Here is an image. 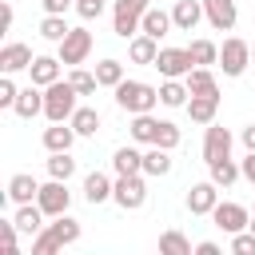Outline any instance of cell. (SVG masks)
I'll return each instance as SVG.
<instances>
[{"mask_svg": "<svg viewBox=\"0 0 255 255\" xmlns=\"http://www.w3.org/2000/svg\"><path fill=\"white\" fill-rule=\"evenodd\" d=\"M68 32H72V28H68V20H64V16H48V12H44V20H40V36H44V40L60 44Z\"/></svg>", "mask_w": 255, "mask_h": 255, "instance_id": "e575fe53", "label": "cell"}, {"mask_svg": "<svg viewBox=\"0 0 255 255\" xmlns=\"http://www.w3.org/2000/svg\"><path fill=\"white\" fill-rule=\"evenodd\" d=\"M112 191H116V183H112L104 171H88V175H84V199H88L92 207L108 203V199H112Z\"/></svg>", "mask_w": 255, "mask_h": 255, "instance_id": "5bb4252c", "label": "cell"}, {"mask_svg": "<svg viewBox=\"0 0 255 255\" xmlns=\"http://www.w3.org/2000/svg\"><path fill=\"white\" fill-rule=\"evenodd\" d=\"M215 203H219V183L203 179V183H191L187 187V211L191 215H211Z\"/></svg>", "mask_w": 255, "mask_h": 255, "instance_id": "30bf717a", "label": "cell"}, {"mask_svg": "<svg viewBox=\"0 0 255 255\" xmlns=\"http://www.w3.org/2000/svg\"><path fill=\"white\" fill-rule=\"evenodd\" d=\"M207 171H211V183H219V187H231L235 179H243V171H239V163H235L231 155L211 159V163H207Z\"/></svg>", "mask_w": 255, "mask_h": 255, "instance_id": "83f0119b", "label": "cell"}, {"mask_svg": "<svg viewBox=\"0 0 255 255\" xmlns=\"http://www.w3.org/2000/svg\"><path fill=\"white\" fill-rule=\"evenodd\" d=\"M60 56H36L32 60V68H28V76H32V84H40V88H48V84H56L60 80Z\"/></svg>", "mask_w": 255, "mask_h": 255, "instance_id": "ac0fdd59", "label": "cell"}, {"mask_svg": "<svg viewBox=\"0 0 255 255\" xmlns=\"http://www.w3.org/2000/svg\"><path fill=\"white\" fill-rule=\"evenodd\" d=\"M203 16L215 32H231L239 12H235V0H203Z\"/></svg>", "mask_w": 255, "mask_h": 255, "instance_id": "8fae6325", "label": "cell"}, {"mask_svg": "<svg viewBox=\"0 0 255 255\" xmlns=\"http://www.w3.org/2000/svg\"><path fill=\"white\" fill-rule=\"evenodd\" d=\"M171 20H175L179 32H195V24L203 20V0H175Z\"/></svg>", "mask_w": 255, "mask_h": 255, "instance_id": "9a60e30c", "label": "cell"}, {"mask_svg": "<svg viewBox=\"0 0 255 255\" xmlns=\"http://www.w3.org/2000/svg\"><path fill=\"white\" fill-rule=\"evenodd\" d=\"M239 139H243V147H247V151H255V124H247V128L239 131Z\"/></svg>", "mask_w": 255, "mask_h": 255, "instance_id": "bcb514c9", "label": "cell"}, {"mask_svg": "<svg viewBox=\"0 0 255 255\" xmlns=\"http://www.w3.org/2000/svg\"><path fill=\"white\" fill-rule=\"evenodd\" d=\"M12 219H16V227H20L24 235H40V231L48 227V223H44V207H40L36 199H32V203H20V211H16Z\"/></svg>", "mask_w": 255, "mask_h": 255, "instance_id": "44dd1931", "label": "cell"}, {"mask_svg": "<svg viewBox=\"0 0 255 255\" xmlns=\"http://www.w3.org/2000/svg\"><path fill=\"white\" fill-rule=\"evenodd\" d=\"M247 64H251V44L239 40V36H227L223 48H219V68H223V76H243Z\"/></svg>", "mask_w": 255, "mask_h": 255, "instance_id": "5b68a950", "label": "cell"}, {"mask_svg": "<svg viewBox=\"0 0 255 255\" xmlns=\"http://www.w3.org/2000/svg\"><path fill=\"white\" fill-rule=\"evenodd\" d=\"M48 175H52V179H72V175H76L72 151H48Z\"/></svg>", "mask_w": 255, "mask_h": 255, "instance_id": "1f68e13d", "label": "cell"}, {"mask_svg": "<svg viewBox=\"0 0 255 255\" xmlns=\"http://www.w3.org/2000/svg\"><path fill=\"white\" fill-rule=\"evenodd\" d=\"M32 60H36V56H32V48H28V44H16V40H12V44H4V48H0V72H8V76H12V72L32 68Z\"/></svg>", "mask_w": 255, "mask_h": 255, "instance_id": "4fadbf2b", "label": "cell"}, {"mask_svg": "<svg viewBox=\"0 0 255 255\" xmlns=\"http://www.w3.org/2000/svg\"><path fill=\"white\" fill-rule=\"evenodd\" d=\"M223 155H231V131L211 120L207 131H203V159L211 163V159H223Z\"/></svg>", "mask_w": 255, "mask_h": 255, "instance_id": "7c38bea8", "label": "cell"}, {"mask_svg": "<svg viewBox=\"0 0 255 255\" xmlns=\"http://www.w3.org/2000/svg\"><path fill=\"white\" fill-rule=\"evenodd\" d=\"M231 255H255V231H235L231 235Z\"/></svg>", "mask_w": 255, "mask_h": 255, "instance_id": "f35d334b", "label": "cell"}, {"mask_svg": "<svg viewBox=\"0 0 255 255\" xmlns=\"http://www.w3.org/2000/svg\"><path fill=\"white\" fill-rule=\"evenodd\" d=\"M247 227H251V231H255V215H251V223H247Z\"/></svg>", "mask_w": 255, "mask_h": 255, "instance_id": "7dc6e473", "label": "cell"}, {"mask_svg": "<svg viewBox=\"0 0 255 255\" xmlns=\"http://www.w3.org/2000/svg\"><path fill=\"white\" fill-rule=\"evenodd\" d=\"M112 199H116L124 211H139V207L147 203L143 171H135V175H116V191H112Z\"/></svg>", "mask_w": 255, "mask_h": 255, "instance_id": "277c9868", "label": "cell"}, {"mask_svg": "<svg viewBox=\"0 0 255 255\" xmlns=\"http://www.w3.org/2000/svg\"><path fill=\"white\" fill-rule=\"evenodd\" d=\"M76 100H80V92L72 88V80H56V84H48V88H44V116H48V124L72 120V112L80 108Z\"/></svg>", "mask_w": 255, "mask_h": 255, "instance_id": "7a4b0ae2", "label": "cell"}, {"mask_svg": "<svg viewBox=\"0 0 255 255\" xmlns=\"http://www.w3.org/2000/svg\"><path fill=\"white\" fill-rule=\"evenodd\" d=\"M211 223L219 227V231H227V235H235V231H247V223H251V211L243 207V203H215V211H211Z\"/></svg>", "mask_w": 255, "mask_h": 255, "instance_id": "9c48e42d", "label": "cell"}, {"mask_svg": "<svg viewBox=\"0 0 255 255\" xmlns=\"http://www.w3.org/2000/svg\"><path fill=\"white\" fill-rule=\"evenodd\" d=\"M179 139H183V135H179V128H175L171 120H159V131H155V143H159V147H167V151H175V147H179Z\"/></svg>", "mask_w": 255, "mask_h": 255, "instance_id": "74e56055", "label": "cell"}, {"mask_svg": "<svg viewBox=\"0 0 255 255\" xmlns=\"http://www.w3.org/2000/svg\"><path fill=\"white\" fill-rule=\"evenodd\" d=\"M20 120H32V116H40L44 112V92H40V84H32V88H20V96H16V108H12Z\"/></svg>", "mask_w": 255, "mask_h": 255, "instance_id": "7402d4cb", "label": "cell"}, {"mask_svg": "<svg viewBox=\"0 0 255 255\" xmlns=\"http://www.w3.org/2000/svg\"><path fill=\"white\" fill-rule=\"evenodd\" d=\"M72 143H76V128H72L68 120L44 128V147H48V151H72Z\"/></svg>", "mask_w": 255, "mask_h": 255, "instance_id": "d6986e66", "label": "cell"}, {"mask_svg": "<svg viewBox=\"0 0 255 255\" xmlns=\"http://www.w3.org/2000/svg\"><path fill=\"white\" fill-rule=\"evenodd\" d=\"M36 195H40V183H36L28 171H16V175L8 179V199H12V203H32Z\"/></svg>", "mask_w": 255, "mask_h": 255, "instance_id": "603a6c76", "label": "cell"}, {"mask_svg": "<svg viewBox=\"0 0 255 255\" xmlns=\"http://www.w3.org/2000/svg\"><path fill=\"white\" fill-rule=\"evenodd\" d=\"M151 68H159L163 80H183V76L195 68V60H191L187 48H159V56H155Z\"/></svg>", "mask_w": 255, "mask_h": 255, "instance_id": "52a82bcc", "label": "cell"}, {"mask_svg": "<svg viewBox=\"0 0 255 255\" xmlns=\"http://www.w3.org/2000/svg\"><path fill=\"white\" fill-rule=\"evenodd\" d=\"M112 92H116V104H120L124 112H131V116L151 112V108L159 104V88H151V84H143V80H120Z\"/></svg>", "mask_w": 255, "mask_h": 255, "instance_id": "6da1fadb", "label": "cell"}, {"mask_svg": "<svg viewBox=\"0 0 255 255\" xmlns=\"http://www.w3.org/2000/svg\"><path fill=\"white\" fill-rule=\"evenodd\" d=\"M147 8H151L147 0H116V8H112V32L120 40L139 36V24H143V12Z\"/></svg>", "mask_w": 255, "mask_h": 255, "instance_id": "3957f363", "label": "cell"}, {"mask_svg": "<svg viewBox=\"0 0 255 255\" xmlns=\"http://www.w3.org/2000/svg\"><path fill=\"white\" fill-rule=\"evenodd\" d=\"M44 231L56 239V247H72V243L80 239V219H72V215L64 211V215H56V219H52Z\"/></svg>", "mask_w": 255, "mask_h": 255, "instance_id": "2e32d148", "label": "cell"}, {"mask_svg": "<svg viewBox=\"0 0 255 255\" xmlns=\"http://www.w3.org/2000/svg\"><path fill=\"white\" fill-rule=\"evenodd\" d=\"M171 167H175V163H171V151L159 147V143H147V151H143V175L159 179V175H167Z\"/></svg>", "mask_w": 255, "mask_h": 255, "instance_id": "ffe728a7", "label": "cell"}, {"mask_svg": "<svg viewBox=\"0 0 255 255\" xmlns=\"http://www.w3.org/2000/svg\"><path fill=\"white\" fill-rule=\"evenodd\" d=\"M16 96H20V88L12 84L8 72H0V108H16Z\"/></svg>", "mask_w": 255, "mask_h": 255, "instance_id": "ab89813d", "label": "cell"}, {"mask_svg": "<svg viewBox=\"0 0 255 255\" xmlns=\"http://www.w3.org/2000/svg\"><path fill=\"white\" fill-rule=\"evenodd\" d=\"M36 203L44 207V215H48V219L64 215V211L72 207V191H68V179H48V183H40V195H36Z\"/></svg>", "mask_w": 255, "mask_h": 255, "instance_id": "8992f818", "label": "cell"}, {"mask_svg": "<svg viewBox=\"0 0 255 255\" xmlns=\"http://www.w3.org/2000/svg\"><path fill=\"white\" fill-rule=\"evenodd\" d=\"M215 112H219V92H215V96H191V100H187V116H191L195 124H203V128L215 120Z\"/></svg>", "mask_w": 255, "mask_h": 255, "instance_id": "d4e9b609", "label": "cell"}, {"mask_svg": "<svg viewBox=\"0 0 255 255\" xmlns=\"http://www.w3.org/2000/svg\"><path fill=\"white\" fill-rule=\"evenodd\" d=\"M128 56H131V64H155V56H159V40L147 36V32H139V36L128 40Z\"/></svg>", "mask_w": 255, "mask_h": 255, "instance_id": "e0dca14e", "label": "cell"}, {"mask_svg": "<svg viewBox=\"0 0 255 255\" xmlns=\"http://www.w3.org/2000/svg\"><path fill=\"white\" fill-rule=\"evenodd\" d=\"M16 235H20V227H16V219H8V223H0V239H4V251H8V255H16Z\"/></svg>", "mask_w": 255, "mask_h": 255, "instance_id": "60d3db41", "label": "cell"}, {"mask_svg": "<svg viewBox=\"0 0 255 255\" xmlns=\"http://www.w3.org/2000/svg\"><path fill=\"white\" fill-rule=\"evenodd\" d=\"M40 4H44L48 16H64L68 8H76V0H40Z\"/></svg>", "mask_w": 255, "mask_h": 255, "instance_id": "7bdbcfd3", "label": "cell"}, {"mask_svg": "<svg viewBox=\"0 0 255 255\" xmlns=\"http://www.w3.org/2000/svg\"><path fill=\"white\" fill-rule=\"evenodd\" d=\"M104 8H108V0H76V12H80L84 20H96Z\"/></svg>", "mask_w": 255, "mask_h": 255, "instance_id": "b9f144b4", "label": "cell"}, {"mask_svg": "<svg viewBox=\"0 0 255 255\" xmlns=\"http://www.w3.org/2000/svg\"><path fill=\"white\" fill-rule=\"evenodd\" d=\"M187 52H191V60H195V68H207V64H219V48H215L211 40H191V44H187Z\"/></svg>", "mask_w": 255, "mask_h": 255, "instance_id": "d6a6232c", "label": "cell"}, {"mask_svg": "<svg viewBox=\"0 0 255 255\" xmlns=\"http://www.w3.org/2000/svg\"><path fill=\"white\" fill-rule=\"evenodd\" d=\"M96 80H100V88H116L124 80V64L120 60H100L96 64Z\"/></svg>", "mask_w": 255, "mask_h": 255, "instance_id": "d590c367", "label": "cell"}, {"mask_svg": "<svg viewBox=\"0 0 255 255\" xmlns=\"http://www.w3.org/2000/svg\"><path fill=\"white\" fill-rule=\"evenodd\" d=\"M251 64H255V44H251Z\"/></svg>", "mask_w": 255, "mask_h": 255, "instance_id": "c3c4849f", "label": "cell"}, {"mask_svg": "<svg viewBox=\"0 0 255 255\" xmlns=\"http://www.w3.org/2000/svg\"><path fill=\"white\" fill-rule=\"evenodd\" d=\"M171 28H175L171 12H163V8H147V12H143V24H139V32H147V36L163 40V36H167Z\"/></svg>", "mask_w": 255, "mask_h": 255, "instance_id": "cb8c5ba5", "label": "cell"}, {"mask_svg": "<svg viewBox=\"0 0 255 255\" xmlns=\"http://www.w3.org/2000/svg\"><path fill=\"white\" fill-rule=\"evenodd\" d=\"M155 131H159V120H155L151 112L131 116V139H135V143H155Z\"/></svg>", "mask_w": 255, "mask_h": 255, "instance_id": "f546056e", "label": "cell"}, {"mask_svg": "<svg viewBox=\"0 0 255 255\" xmlns=\"http://www.w3.org/2000/svg\"><path fill=\"white\" fill-rule=\"evenodd\" d=\"M159 251H163V255H191L195 247L187 243L183 231H163V235H159Z\"/></svg>", "mask_w": 255, "mask_h": 255, "instance_id": "836d02e7", "label": "cell"}, {"mask_svg": "<svg viewBox=\"0 0 255 255\" xmlns=\"http://www.w3.org/2000/svg\"><path fill=\"white\" fill-rule=\"evenodd\" d=\"M68 80H72V88H76L80 96H92V92L100 88L96 72H84V68H72V72H68Z\"/></svg>", "mask_w": 255, "mask_h": 255, "instance_id": "8d00e7d4", "label": "cell"}, {"mask_svg": "<svg viewBox=\"0 0 255 255\" xmlns=\"http://www.w3.org/2000/svg\"><path fill=\"white\" fill-rule=\"evenodd\" d=\"M88 56H92V32H88V28H72V32L60 40V60H64L68 68H80Z\"/></svg>", "mask_w": 255, "mask_h": 255, "instance_id": "ba28073f", "label": "cell"}, {"mask_svg": "<svg viewBox=\"0 0 255 255\" xmlns=\"http://www.w3.org/2000/svg\"><path fill=\"white\" fill-rule=\"evenodd\" d=\"M112 167H116V175H135V171H143V151H135V147H116V151H112Z\"/></svg>", "mask_w": 255, "mask_h": 255, "instance_id": "4316f807", "label": "cell"}, {"mask_svg": "<svg viewBox=\"0 0 255 255\" xmlns=\"http://www.w3.org/2000/svg\"><path fill=\"white\" fill-rule=\"evenodd\" d=\"M68 124L76 128V135H84V139H88V135H96V131H100V112H96V108H76Z\"/></svg>", "mask_w": 255, "mask_h": 255, "instance_id": "4dcf8cb0", "label": "cell"}, {"mask_svg": "<svg viewBox=\"0 0 255 255\" xmlns=\"http://www.w3.org/2000/svg\"><path fill=\"white\" fill-rule=\"evenodd\" d=\"M239 171L247 183H255V151H247V159H239Z\"/></svg>", "mask_w": 255, "mask_h": 255, "instance_id": "ee69618b", "label": "cell"}, {"mask_svg": "<svg viewBox=\"0 0 255 255\" xmlns=\"http://www.w3.org/2000/svg\"><path fill=\"white\" fill-rule=\"evenodd\" d=\"M195 255H219V243L215 239H203V243H195Z\"/></svg>", "mask_w": 255, "mask_h": 255, "instance_id": "f6af8a7d", "label": "cell"}, {"mask_svg": "<svg viewBox=\"0 0 255 255\" xmlns=\"http://www.w3.org/2000/svg\"><path fill=\"white\" fill-rule=\"evenodd\" d=\"M183 80H187V92H191V96H215V92H219V84H215V72H211V68H191Z\"/></svg>", "mask_w": 255, "mask_h": 255, "instance_id": "484cf974", "label": "cell"}, {"mask_svg": "<svg viewBox=\"0 0 255 255\" xmlns=\"http://www.w3.org/2000/svg\"><path fill=\"white\" fill-rule=\"evenodd\" d=\"M187 80H163L159 84V104L163 108H187Z\"/></svg>", "mask_w": 255, "mask_h": 255, "instance_id": "f1b7e54d", "label": "cell"}]
</instances>
